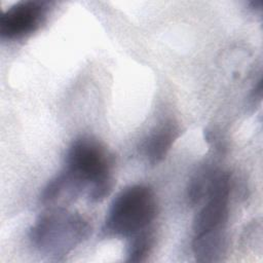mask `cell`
Masks as SVG:
<instances>
[{"label":"cell","mask_w":263,"mask_h":263,"mask_svg":"<svg viewBox=\"0 0 263 263\" xmlns=\"http://www.w3.org/2000/svg\"><path fill=\"white\" fill-rule=\"evenodd\" d=\"M112 166L113 158L108 150L89 137L74 140L66 153L65 171L84 186L90 202L102 201L112 191Z\"/></svg>","instance_id":"6da1fadb"},{"label":"cell","mask_w":263,"mask_h":263,"mask_svg":"<svg viewBox=\"0 0 263 263\" xmlns=\"http://www.w3.org/2000/svg\"><path fill=\"white\" fill-rule=\"evenodd\" d=\"M89 232L90 225L80 214L65 208H49L37 218L29 238L41 254L58 258L74 250Z\"/></svg>","instance_id":"7a4b0ae2"},{"label":"cell","mask_w":263,"mask_h":263,"mask_svg":"<svg viewBox=\"0 0 263 263\" xmlns=\"http://www.w3.org/2000/svg\"><path fill=\"white\" fill-rule=\"evenodd\" d=\"M156 198L146 185H130L110 204L103 231L106 235L129 237L150 226L156 216Z\"/></svg>","instance_id":"3957f363"},{"label":"cell","mask_w":263,"mask_h":263,"mask_svg":"<svg viewBox=\"0 0 263 263\" xmlns=\"http://www.w3.org/2000/svg\"><path fill=\"white\" fill-rule=\"evenodd\" d=\"M230 188L229 173L217 171L204 197L205 202L194 217V235L226 230L229 215Z\"/></svg>","instance_id":"277c9868"},{"label":"cell","mask_w":263,"mask_h":263,"mask_svg":"<svg viewBox=\"0 0 263 263\" xmlns=\"http://www.w3.org/2000/svg\"><path fill=\"white\" fill-rule=\"evenodd\" d=\"M49 3L20 1L6 9L0 17V35L7 40H18L37 31L46 18Z\"/></svg>","instance_id":"5b68a950"},{"label":"cell","mask_w":263,"mask_h":263,"mask_svg":"<svg viewBox=\"0 0 263 263\" xmlns=\"http://www.w3.org/2000/svg\"><path fill=\"white\" fill-rule=\"evenodd\" d=\"M84 192V186L64 170L46 184L40 194V200L49 208H64Z\"/></svg>","instance_id":"8992f818"},{"label":"cell","mask_w":263,"mask_h":263,"mask_svg":"<svg viewBox=\"0 0 263 263\" xmlns=\"http://www.w3.org/2000/svg\"><path fill=\"white\" fill-rule=\"evenodd\" d=\"M180 129L172 120L165 121L152 132L144 143V154L151 165L161 162L179 137Z\"/></svg>","instance_id":"52a82bcc"},{"label":"cell","mask_w":263,"mask_h":263,"mask_svg":"<svg viewBox=\"0 0 263 263\" xmlns=\"http://www.w3.org/2000/svg\"><path fill=\"white\" fill-rule=\"evenodd\" d=\"M228 237L226 230L196 234L192 240V251L198 262H219L226 254Z\"/></svg>","instance_id":"ba28073f"},{"label":"cell","mask_w":263,"mask_h":263,"mask_svg":"<svg viewBox=\"0 0 263 263\" xmlns=\"http://www.w3.org/2000/svg\"><path fill=\"white\" fill-rule=\"evenodd\" d=\"M155 245V234L148 227L134 235L129 236V242L126 250L127 262H143L151 254Z\"/></svg>","instance_id":"9c48e42d"},{"label":"cell","mask_w":263,"mask_h":263,"mask_svg":"<svg viewBox=\"0 0 263 263\" xmlns=\"http://www.w3.org/2000/svg\"><path fill=\"white\" fill-rule=\"evenodd\" d=\"M217 171L218 170L211 166H203L191 178L187 188V199L189 204L196 205L204 199Z\"/></svg>","instance_id":"30bf717a"}]
</instances>
